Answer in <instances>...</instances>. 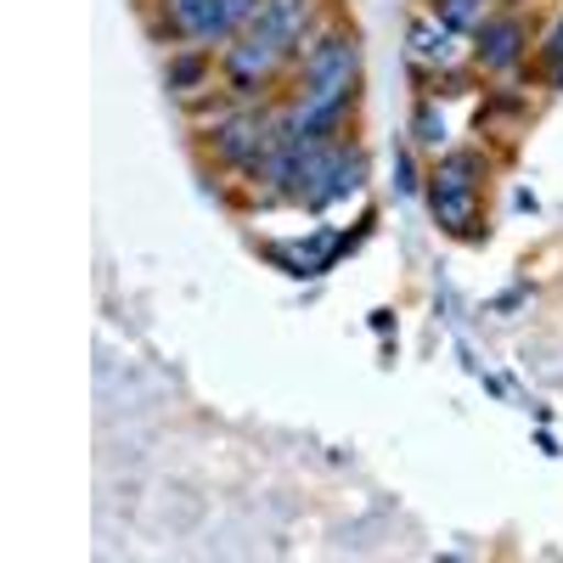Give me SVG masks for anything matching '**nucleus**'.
I'll return each instance as SVG.
<instances>
[{"instance_id":"nucleus-5","label":"nucleus","mask_w":563,"mask_h":563,"mask_svg":"<svg viewBox=\"0 0 563 563\" xmlns=\"http://www.w3.org/2000/svg\"><path fill=\"white\" fill-rule=\"evenodd\" d=\"M214 74H220V52H209V45H169L164 85L175 102H192L203 90H214Z\"/></svg>"},{"instance_id":"nucleus-9","label":"nucleus","mask_w":563,"mask_h":563,"mask_svg":"<svg viewBox=\"0 0 563 563\" xmlns=\"http://www.w3.org/2000/svg\"><path fill=\"white\" fill-rule=\"evenodd\" d=\"M456 40H462V34H451L434 12H429V18H411V29H406V57H411V68H417L422 79H434L440 68H456Z\"/></svg>"},{"instance_id":"nucleus-17","label":"nucleus","mask_w":563,"mask_h":563,"mask_svg":"<svg viewBox=\"0 0 563 563\" xmlns=\"http://www.w3.org/2000/svg\"><path fill=\"white\" fill-rule=\"evenodd\" d=\"M547 85H552V90H558V97H563V68H558V74H547Z\"/></svg>"},{"instance_id":"nucleus-1","label":"nucleus","mask_w":563,"mask_h":563,"mask_svg":"<svg viewBox=\"0 0 563 563\" xmlns=\"http://www.w3.org/2000/svg\"><path fill=\"white\" fill-rule=\"evenodd\" d=\"M260 18V0H153L147 34L158 45H231Z\"/></svg>"},{"instance_id":"nucleus-11","label":"nucleus","mask_w":563,"mask_h":563,"mask_svg":"<svg viewBox=\"0 0 563 563\" xmlns=\"http://www.w3.org/2000/svg\"><path fill=\"white\" fill-rule=\"evenodd\" d=\"M429 12H434L451 34H467V40H474V29L496 12V0H429Z\"/></svg>"},{"instance_id":"nucleus-3","label":"nucleus","mask_w":563,"mask_h":563,"mask_svg":"<svg viewBox=\"0 0 563 563\" xmlns=\"http://www.w3.org/2000/svg\"><path fill=\"white\" fill-rule=\"evenodd\" d=\"M282 74H294V52L282 40L260 34V29H243L231 45H220V85L238 102H265V90Z\"/></svg>"},{"instance_id":"nucleus-12","label":"nucleus","mask_w":563,"mask_h":563,"mask_svg":"<svg viewBox=\"0 0 563 563\" xmlns=\"http://www.w3.org/2000/svg\"><path fill=\"white\" fill-rule=\"evenodd\" d=\"M445 141H451V130H445L440 97H422L417 113H411V147H422V153H445Z\"/></svg>"},{"instance_id":"nucleus-10","label":"nucleus","mask_w":563,"mask_h":563,"mask_svg":"<svg viewBox=\"0 0 563 563\" xmlns=\"http://www.w3.org/2000/svg\"><path fill=\"white\" fill-rule=\"evenodd\" d=\"M490 180V153L485 147H445L434 158L429 192H485Z\"/></svg>"},{"instance_id":"nucleus-2","label":"nucleus","mask_w":563,"mask_h":563,"mask_svg":"<svg viewBox=\"0 0 563 563\" xmlns=\"http://www.w3.org/2000/svg\"><path fill=\"white\" fill-rule=\"evenodd\" d=\"M198 135H203V153H209L220 169L254 180L260 164L276 153V141H282V130H276V102H249V108H238V113L203 124Z\"/></svg>"},{"instance_id":"nucleus-7","label":"nucleus","mask_w":563,"mask_h":563,"mask_svg":"<svg viewBox=\"0 0 563 563\" xmlns=\"http://www.w3.org/2000/svg\"><path fill=\"white\" fill-rule=\"evenodd\" d=\"M316 23H321V0H260V18H254L249 29L282 40V45L294 52V63H299V45H305V34H310Z\"/></svg>"},{"instance_id":"nucleus-6","label":"nucleus","mask_w":563,"mask_h":563,"mask_svg":"<svg viewBox=\"0 0 563 563\" xmlns=\"http://www.w3.org/2000/svg\"><path fill=\"white\" fill-rule=\"evenodd\" d=\"M366 180H372V158H366L361 141H350V147L339 153V164L327 169V180L305 198V209H310V214H327V209L344 203V198H361V192H366Z\"/></svg>"},{"instance_id":"nucleus-13","label":"nucleus","mask_w":563,"mask_h":563,"mask_svg":"<svg viewBox=\"0 0 563 563\" xmlns=\"http://www.w3.org/2000/svg\"><path fill=\"white\" fill-rule=\"evenodd\" d=\"M260 254H265V260H271L282 276H294V282H310V276H321V271H316V265H310V260L294 249V243H260Z\"/></svg>"},{"instance_id":"nucleus-15","label":"nucleus","mask_w":563,"mask_h":563,"mask_svg":"<svg viewBox=\"0 0 563 563\" xmlns=\"http://www.w3.org/2000/svg\"><path fill=\"white\" fill-rule=\"evenodd\" d=\"M395 186H400V192H417V186H422V180H417V164H411L406 147L395 153Z\"/></svg>"},{"instance_id":"nucleus-14","label":"nucleus","mask_w":563,"mask_h":563,"mask_svg":"<svg viewBox=\"0 0 563 563\" xmlns=\"http://www.w3.org/2000/svg\"><path fill=\"white\" fill-rule=\"evenodd\" d=\"M536 63H541L547 74H558V68H563V18H558V23H547V34L536 40Z\"/></svg>"},{"instance_id":"nucleus-16","label":"nucleus","mask_w":563,"mask_h":563,"mask_svg":"<svg viewBox=\"0 0 563 563\" xmlns=\"http://www.w3.org/2000/svg\"><path fill=\"white\" fill-rule=\"evenodd\" d=\"M372 333L389 339V333H395V310H372Z\"/></svg>"},{"instance_id":"nucleus-4","label":"nucleus","mask_w":563,"mask_h":563,"mask_svg":"<svg viewBox=\"0 0 563 563\" xmlns=\"http://www.w3.org/2000/svg\"><path fill=\"white\" fill-rule=\"evenodd\" d=\"M525 57H530V18L496 7L474 29V52H467V63H474V74H512V68H525Z\"/></svg>"},{"instance_id":"nucleus-8","label":"nucleus","mask_w":563,"mask_h":563,"mask_svg":"<svg viewBox=\"0 0 563 563\" xmlns=\"http://www.w3.org/2000/svg\"><path fill=\"white\" fill-rule=\"evenodd\" d=\"M429 214L445 238L456 243H485L490 225H485V192H429Z\"/></svg>"}]
</instances>
